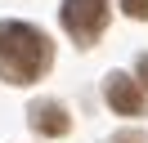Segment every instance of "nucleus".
<instances>
[{
	"mask_svg": "<svg viewBox=\"0 0 148 143\" xmlns=\"http://www.w3.org/2000/svg\"><path fill=\"white\" fill-rule=\"evenodd\" d=\"M108 22V0H63V27L76 40H94Z\"/></svg>",
	"mask_w": 148,
	"mask_h": 143,
	"instance_id": "obj_2",
	"label": "nucleus"
},
{
	"mask_svg": "<svg viewBox=\"0 0 148 143\" xmlns=\"http://www.w3.org/2000/svg\"><path fill=\"white\" fill-rule=\"evenodd\" d=\"M121 9L130 18H148V0H121Z\"/></svg>",
	"mask_w": 148,
	"mask_h": 143,
	"instance_id": "obj_5",
	"label": "nucleus"
},
{
	"mask_svg": "<svg viewBox=\"0 0 148 143\" xmlns=\"http://www.w3.org/2000/svg\"><path fill=\"white\" fill-rule=\"evenodd\" d=\"M54 49L49 36L27 22H0V76L14 85H32L40 72L49 67Z\"/></svg>",
	"mask_w": 148,
	"mask_h": 143,
	"instance_id": "obj_1",
	"label": "nucleus"
},
{
	"mask_svg": "<svg viewBox=\"0 0 148 143\" xmlns=\"http://www.w3.org/2000/svg\"><path fill=\"white\" fill-rule=\"evenodd\" d=\"M103 94H108L112 112H121V116H139L144 112V89H139V80H130L126 72H112Z\"/></svg>",
	"mask_w": 148,
	"mask_h": 143,
	"instance_id": "obj_3",
	"label": "nucleus"
},
{
	"mask_svg": "<svg viewBox=\"0 0 148 143\" xmlns=\"http://www.w3.org/2000/svg\"><path fill=\"white\" fill-rule=\"evenodd\" d=\"M112 143H144L139 134H121V139H112Z\"/></svg>",
	"mask_w": 148,
	"mask_h": 143,
	"instance_id": "obj_7",
	"label": "nucleus"
},
{
	"mask_svg": "<svg viewBox=\"0 0 148 143\" xmlns=\"http://www.w3.org/2000/svg\"><path fill=\"white\" fill-rule=\"evenodd\" d=\"M139 76H144V80H139V85H148V54H144V58H139Z\"/></svg>",
	"mask_w": 148,
	"mask_h": 143,
	"instance_id": "obj_6",
	"label": "nucleus"
},
{
	"mask_svg": "<svg viewBox=\"0 0 148 143\" xmlns=\"http://www.w3.org/2000/svg\"><path fill=\"white\" fill-rule=\"evenodd\" d=\"M32 130L58 139V134H67V112L58 103H36V107H32Z\"/></svg>",
	"mask_w": 148,
	"mask_h": 143,
	"instance_id": "obj_4",
	"label": "nucleus"
}]
</instances>
